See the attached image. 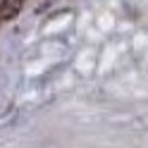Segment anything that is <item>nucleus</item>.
I'll return each mask as SVG.
<instances>
[{
  "instance_id": "nucleus-1",
  "label": "nucleus",
  "mask_w": 148,
  "mask_h": 148,
  "mask_svg": "<svg viewBox=\"0 0 148 148\" xmlns=\"http://www.w3.org/2000/svg\"><path fill=\"white\" fill-rule=\"evenodd\" d=\"M24 0H3L0 3V22H10L22 12Z\"/></svg>"
}]
</instances>
